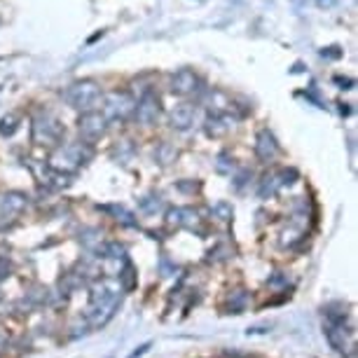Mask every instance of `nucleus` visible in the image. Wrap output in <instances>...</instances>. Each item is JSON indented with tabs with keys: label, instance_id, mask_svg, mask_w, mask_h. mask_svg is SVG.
<instances>
[{
	"label": "nucleus",
	"instance_id": "1",
	"mask_svg": "<svg viewBox=\"0 0 358 358\" xmlns=\"http://www.w3.org/2000/svg\"><path fill=\"white\" fill-rule=\"evenodd\" d=\"M92 293H90V307H87V321L94 328H103L108 321L113 319L115 312L120 307L124 288L120 286L117 279H96L92 281Z\"/></svg>",
	"mask_w": 358,
	"mask_h": 358
},
{
	"label": "nucleus",
	"instance_id": "2",
	"mask_svg": "<svg viewBox=\"0 0 358 358\" xmlns=\"http://www.w3.org/2000/svg\"><path fill=\"white\" fill-rule=\"evenodd\" d=\"M323 333H326L328 344L333 347L337 354L344 358L356 356V340L351 328L347 326V312H333V309H323Z\"/></svg>",
	"mask_w": 358,
	"mask_h": 358
},
{
	"label": "nucleus",
	"instance_id": "3",
	"mask_svg": "<svg viewBox=\"0 0 358 358\" xmlns=\"http://www.w3.org/2000/svg\"><path fill=\"white\" fill-rule=\"evenodd\" d=\"M90 157H92V150L87 143H64L54 150L52 159H50V169L69 176L73 171H78L83 164H87Z\"/></svg>",
	"mask_w": 358,
	"mask_h": 358
},
{
	"label": "nucleus",
	"instance_id": "4",
	"mask_svg": "<svg viewBox=\"0 0 358 358\" xmlns=\"http://www.w3.org/2000/svg\"><path fill=\"white\" fill-rule=\"evenodd\" d=\"M64 138V124L59 122V117L50 110H40L36 117H33V127H31V141L36 145H47L54 148L59 145Z\"/></svg>",
	"mask_w": 358,
	"mask_h": 358
},
{
	"label": "nucleus",
	"instance_id": "5",
	"mask_svg": "<svg viewBox=\"0 0 358 358\" xmlns=\"http://www.w3.org/2000/svg\"><path fill=\"white\" fill-rule=\"evenodd\" d=\"M64 101L71 108H78V110L90 113L92 108L101 101V87L94 83V80H83V83L71 85L69 90L64 92Z\"/></svg>",
	"mask_w": 358,
	"mask_h": 358
},
{
	"label": "nucleus",
	"instance_id": "6",
	"mask_svg": "<svg viewBox=\"0 0 358 358\" xmlns=\"http://www.w3.org/2000/svg\"><path fill=\"white\" fill-rule=\"evenodd\" d=\"M134 110H136V99L131 96L129 92H122V90H113L108 92L103 96V117L106 120H129Z\"/></svg>",
	"mask_w": 358,
	"mask_h": 358
},
{
	"label": "nucleus",
	"instance_id": "7",
	"mask_svg": "<svg viewBox=\"0 0 358 358\" xmlns=\"http://www.w3.org/2000/svg\"><path fill=\"white\" fill-rule=\"evenodd\" d=\"M26 206H29V199H26L24 192L17 190L0 192V229L15 225L19 215L26 211Z\"/></svg>",
	"mask_w": 358,
	"mask_h": 358
},
{
	"label": "nucleus",
	"instance_id": "8",
	"mask_svg": "<svg viewBox=\"0 0 358 358\" xmlns=\"http://www.w3.org/2000/svg\"><path fill=\"white\" fill-rule=\"evenodd\" d=\"M106 129H108V120L96 110L83 113V117L78 120V131H80V136H83V141L87 145L103 136Z\"/></svg>",
	"mask_w": 358,
	"mask_h": 358
},
{
	"label": "nucleus",
	"instance_id": "9",
	"mask_svg": "<svg viewBox=\"0 0 358 358\" xmlns=\"http://www.w3.org/2000/svg\"><path fill=\"white\" fill-rule=\"evenodd\" d=\"M166 225L169 227H178V229H201V218L199 211L192 206H171L166 211Z\"/></svg>",
	"mask_w": 358,
	"mask_h": 358
},
{
	"label": "nucleus",
	"instance_id": "10",
	"mask_svg": "<svg viewBox=\"0 0 358 358\" xmlns=\"http://www.w3.org/2000/svg\"><path fill=\"white\" fill-rule=\"evenodd\" d=\"M134 117H136L138 124L143 127H150L159 120V99L157 94L148 92L141 96V101L136 103V110H134Z\"/></svg>",
	"mask_w": 358,
	"mask_h": 358
},
{
	"label": "nucleus",
	"instance_id": "11",
	"mask_svg": "<svg viewBox=\"0 0 358 358\" xmlns=\"http://www.w3.org/2000/svg\"><path fill=\"white\" fill-rule=\"evenodd\" d=\"M279 152L281 150H279V143H276L274 134L269 129H260L258 136H255V157L269 164V162H274L279 157Z\"/></svg>",
	"mask_w": 358,
	"mask_h": 358
},
{
	"label": "nucleus",
	"instance_id": "12",
	"mask_svg": "<svg viewBox=\"0 0 358 358\" xmlns=\"http://www.w3.org/2000/svg\"><path fill=\"white\" fill-rule=\"evenodd\" d=\"M197 85H199V78L194 76L190 69L178 71L171 78V92L176 96H190V94L197 92Z\"/></svg>",
	"mask_w": 358,
	"mask_h": 358
},
{
	"label": "nucleus",
	"instance_id": "13",
	"mask_svg": "<svg viewBox=\"0 0 358 358\" xmlns=\"http://www.w3.org/2000/svg\"><path fill=\"white\" fill-rule=\"evenodd\" d=\"M232 127H234V120L229 117L227 113H211L206 117L204 129L211 138H220V136H225V134L232 131Z\"/></svg>",
	"mask_w": 358,
	"mask_h": 358
},
{
	"label": "nucleus",
	"instance_id": "14",
	"mask_svg": "<svg viewBox=\"0 0 358 358\" xmlns=\"http://www.w3.org/2000/svg\"><path fill=\"white\" fill-rule=\"evenodd\" d=\"M194 117H197V110H194V106L190 103H183V106H176L173 113H171V127L178 131H185L190 129L194 124Z\"/></svg>",
	"mask_w": 358,
	"mask_h": 358
},
{
	"label": "nucleus",
	"instance_id": "15",
	"mask_svg": "<svg viewBox=\"0 0 358 358\" xmlns=\"http://www.w3.org/2000/svg\"><path fill=\"white\" fill-rule=\"evenodd\" d=\"M283 190V185H281V180H279V173H267L265 178L260 180V187H258V194H260V199H272L276 197Z\"/></svg>",
	"mask_w": 358,
	"mask_h": 358
},
{
	"label": "nucleus",
	"instance_id": "16",
	"mask_svg": "<svg viewBox=\"0 0 358 358\" xmlns=\"http://www.w3.org/2000/svg\"><path fill=\"white\" fill-rule=\"evenodd\" d=\"M248 305H251V295L246 293V290H232V293L227 295V309L229 314H244Z\"/></svg>",
	"mask_w": 358,
	"mask_h": 358
},
{
	"label": "nucleus",
	"instance_id": "17",
	"mask_svg": "<svg viewBox=\"0 0 358 358\" xmlns=\"http://www.w3.org/2000/svg\"><path fill=\"white\" fill-rule=\"evenodd\" d=\"M134 152H136V148H134L131 141H117V145L113 148V159L120 162V164H129L134 159Z\"/></svg>",
	"mask_w": 358,
	"mask_h": 358
},
{
	"label": "nucleus",
	"instance_id": "18",
	"mask_svg": "<svg viewBox=\"0 0 358 358\" xmlns=\"http://www.w3.org/2000/svg\"><path fill=\"white\" fill-rule=\"evenodd\" d=\"M176 157H178V150H176L171 143H166V141H164V143H159L157 150H155V159H157L162 166L173 164Z\"/></svg>",
	"mask_w": 358,
	"mask_h": 358
},
{
	"label": "nucleus",
	"instance_id": "19",
	"mask_svg": "<svg viewBox=\"0 0 358 358\" xmlns=\"http://www.w3.org/2000/svg\"><path fill=\"white\" fill-rule=\"evenodd\" d=\"M103 211L106 213H110L113 215V220H117L120 225H127V227H131V225H136V220H134V215L127 211L124 206H117V204H113V206H103Z\"/></svg>",
	"mask_w": 358,
	"mask_h": 358
},
{
	"label": "nucleus",
	"instance_id": "20",
	"mask_svg": "<svg viewBox=\"0 0 358 358\" xmlns=\"http://www.w3.org/2000/svg\"><path fill=\"white\" fill-rule=\"evenodd\" d=\"M162 206H164V201H162L159 194H148V197L141 199V211L148 215H155Z\"/></svg>",
	"mask_w": 358,
	"mask_h": 358
},
{
	"label": "nucleus",
	"instance_id": "21",
	"mask_svg": "<svg viewBox=\"0 0 358 358\" xmlns=\"http://www.w3.org/2000/svg\"><path fill=\"white\" fill-rule=\"evenodd\" d=\"M211 215H213V218L222 220V222H229V220H232V215H234V208H232V204H227V201H218V204H213Z\"/></svg>",
	"mask_w": 358,
	"mask_h": 358
},
{
	"label": "nucleus",
	"instance_id": "22",
	"mask_svg": "<svg viewBox=\"0 0 358 358\" xmlns=\"http://www.w3.org/2000/svg\"><path fill=\"white\" fill-rule=\"evenodd\" d=\"M17 127H19V115L15 113L5 115V117L0 120V136H12V134L17 131Z\"/></svg>",
	"mask_w": 358,
	"mask_h": 358
},
{
	"label": "nucleus",
	"instance_id": "23",
	"mask_svg": "<svg viewBox=\"0 0 358 358\" xmlns=\"http://www.w3.org/2000/svg\"><path fill=\"white\" fill-rule=\"evenodd\" d=\"M215 169H218L220 173H229L234 169V162H229V157L225 152L218 155V162H215Z\"/></svg>",
	"mask_w": 358,
	"mask_h": 358
},
{
	"label": "nucleus",
	"instance_id": "24",
	"mask_svg": "<svg viewBox=\"0 0 358 358\" xmlns=\"http://www.w3.org/2000/svg\"><path fill=\"white\" fill-rule=\"evenodd\" d=\"M5 344H8V337H5V335H3V330H0V349H3Z\"/></svg>",
	"mask_w": 358,
	"mask_h": 358
}]
</instances>
